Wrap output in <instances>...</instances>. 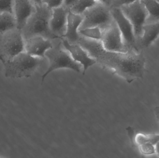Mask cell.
Returning a JSON list of instances; mask_svg holds the SVG:
<instances>
[{
    "label": "cell",
    "instance_id": "6da1fadb",
    "mask_svg": "<svg viewBox=\"0 0 159 158\" xmlns=\"http://www.w3.org/2000/svg\"><path fill=\"white\" fill-rule=\"evenodd\" d=\"M94 59L103 69L112 71L129 83L142 79L145 71L146 58L142 52L129 50L115 53L104 50Z\"/></svg>",
    "mask_w": 159,
    "mask_h": 158
},
{
    "label": "cell",
    "instance_id": "7a4b0ae2",
    "mask_svg": "<svg viewBox=\"0 0 159 158\" xmlns=\"http://www.w3.org/2000/svg\"><path fill=\"white\" fill-rule=\"evenodd\" d=\"M35 5L34 12L21 30L24 40L36 35L50 40L57 38L52 34L49 27L52 9L43 3Z\"/></svg>",
    "mask_w": 159,
    "mask_h": 158
},
{
    "label": "cell",
    "instance_id": "3957f363",
    "mask_svg": "<svg viewBox=\"0 0 159 158\" xmlns=\"http://www.w3.org/2000/svg\"><path fill=\"white\" fill-rule=\"evenodd\" d=\"M53 46L46 53L45 58L48 62V68L42 76V83L46 77L52 71L60 69L70 70L75 72H81V65L75 62L62 44L61 38L52 40Z\"/></svg>",
    "mask_w": 159,
    "mask_h": 158
},
{
    "label": "cell",
    "instance_id": "277c9868",
    "mask_svg": "<svg viewBox=\"0 0 159 158\" xmlns=\"http://www.w3.org/2000/svg\"><path fill=\"white\" fill-rule=\"evenodd\" d=\"M47 61L46 58L33 56L24 51L4 64L5 76L13 79L29 78Z\"/></svg>",
    "mask_w": 159,
    "mask_h": 158
},
{
    "label": "cell",
    "instance_id": "5b68a950",
    "mask_svg": "<svg viewBox=\"0 0 159 158\" xmlns=\"http://www.w3.org/2000/svg\"><path fill=\"white\" fill-rule=\"evenodd\" d=\"M25 40L21 30L15 28L0 34V60L4 64L24 52Z\"/></svg>",
    "mask_w": 159,
    "mask_h": 158
},
{
    "label": "cell",
    "instance_id": "8992f818",
    "mask_svg": "<svg viewBox=\"0 0 159 158\" xmlns=\"http://www.w3.org/2000/svg\"><path fill=\"white\" fill-rule=\"evenodd\" d=\"M82 15L83 20L79 30L87 28L99 27L104 31L114 21L111 8L99 2L84 11Z\"/></svg>",
    "mask_w": 159,
    "mask_h": 158
},
{
    "label": "cell",
    "instance_id": "52a82bcc",
    "mask_svg": "<svg viewBox=\"0 0 159 158\" xmlns=\"http://www.w3.org/2000/svg\"><path fill=\"white\" fill-rule=\"evenodd\" d=\"M120 8L132 25L137 42L143 33V28L148 17V12L144 4L142 1H136Z\"/></svg>",
    "mask_w": 159,
    "mask_h": 158
},
{
    "label": "cell",
    "instance_id": "ba28073f",
    "mask_svg": "<svg viewBox=\"0 0 159 158\" xmlns=\"http://www.w3.org/2000/svg\"><path fill=\"white\" fill-rule=\"evenodd\" d=\"M111 12L114 20L120 30L124 44L128 50L139 52L134 30L130 22L120 7H112Z\"/></svg>",
    "mask_w": 159,
    "mask_h": 158
},
{
    "label": "cell",
    "instance_id": "9c48e42d",
    "mask_svg": "<svg viewBox=\"0 0 159 158\" xmlns=\"http://www.w3.org/2000/svg\"><path fill=\"white\" fill-rule=\"evenodd\" d=\"M101 42L106 51L110 53H126L129 51L123 42L120 30L115 20L103 31Z\"/></svg>",
    "mask_w": 159,
    "mask_h": 158
},
{
    "label": "cell",
    "instance_id": "30bf717a",
    "mask_svg": "<svg viewBox=\"0 0 159 158\" xmlns=\"http://www.w3.org/2000/svg\"><path fill=\"white\" fill-rule=\"evenodd\" d=\"M62 44L68 51L73 59L81 65L82 74L84 75L90 67L96 65V60L87 53V51L78 44L70 43L64 38H61Z\"/></svg>",
    "mask_w": 159,
    "mask_h": 158
},
{
    "label": "cell",
    "instance_id": "8fae6325",
    "mask_svg": "<svg viewBox=\"0 0 159 158\" xmlns=\"http://www.w3.org/2000/svg\"><path fill=\"white\" fill-rule=\"evenodd\" d=\"M52 40L39 35L30 37L25 40L24 51L33 56L46 58V53L53 46Z\"/></svg>",
    "mask_w": 159,
    "mask_h": 158
},
{
    "label": "cell",
    "instance_id": "7c38bea8",
    "mask_svg": "<svg viewBox=\"0 0 159 158\" xmlns=\"http://www.w3.org/2000/svg\"><path fill=\"white\" fill-rule=\"evenodd\" d=\"M69 11L63 6L52 9L49 27L52 34L57 38H63L65 35Z\"/></svg>",
    "mask_w": 159,
    "mask_h": 158
},
{
    "label": "cell",
    "instance_id": "4fadbf2b",
    "mask_svg": "<svg viewBox=\"0 0 159 158\" xmlns=\"http://www.w3.org/2000/svg\"><path fill=\"white\" fill-rule=\"evenodd\" d=\"M35 8V4L31 0H14L13 15L16 28L22 29Z\"/></svg>",
    "mask_w": 159,
    "mask_h": 158
},
{
    "label": "cell",
    "instance_id": "5bb4252c",
    "mask_svg": "<svg viewBox=\"0 0 159 158\" xmlns=\"http://www.w3.org/2000/svg\"><path fill=\"white\" fill-rule=\"evenodd\" d=\"M82 20V15L75 14L70 10L68 14L66 32L62 38L70 43H78L81 37L79 34V30Z\"/></svg>",
    "mask_w": 159,
    "mask_h": 158
},
{
    "label": "cell",
    "instance_id": "9a60e30c",
    "mask_svg": "<svg viewBox=\"0 0 159 158\" xmlns=\"http://www.w3.org/2000/svg\"><path fill=\"white\" fill-rule=\"evenodd\" d=\"M159 36V22L148 23L144 26L143 33L137 41V46L141 48L149 47Z\"/></svg>",
    "mask_w": 159,
    "mask_h": 158
},
{
    "label": "cell",
    "instance_id": "2e32d148",
    "mask_svg": "<svg viewBox=\"0 0 159 158\" xmlns=\"http://www.w3.org/2000/svg\"><path fill=\"white\" fill-rule=\"evenodd\" d=\"M142 1L148 12V17L146 24L159 22V2L157 0Z\"/></svg>",
    "mask_w": 159,
    "mask_h": 158
},
{
    "label": "cell",
    "instance_id": "e0dca14e",
    "mask_svg": "<svg viewBox=\"0 0 159 158\" xmlns=\"http://www.w3.org/2000/svg\"><path fill=\"white\" fill-rule=\"evenodd\" d=\"M16 28L14 15L11 13H0V34Z\"/></svg>",
    "mask_w": 159,
    "mask_h": 158
},
{
    "label": "cell",
    "instance_id": "ac0fdd59",
    "mask_svg": "<svg viewBox=\"0 0 159 158\" xmlns=\"http://www.w3.org/2000/svg\"><path fill=\"white\" fill-rule=\"evenodd\" d=\"M133 141L137 146L144 143H150L155 146L159 142V134L147 135L139 133L134 135Z\"/></svg>",
    "mask_w": 159,
    "mask_h": 158
},
{
    "label": "cell",
    "instance_id": "d6986e66",
    "mask_svg": "<svg viewBox=\"0 0 159 158\" xmlns=\"http://www.w3.org/2000/svg\"><path fill=\"white\" fill-rule=\"evenodd\" d=\"M103 31L99 27L87 28L79 31L80 35L82 37L93 40L101 41Z\"/></svg>",
    "mask_w": 159,
    "mask_h": 158
},
{
    "label": "cell",
    "instance_id": "ffe728a7",
    "mask_svg": "<svg viewBox=\"0 0 159 158\" xmlns=\"http://www.w3.org/2000/svg\"><path fill=\"white\" fill-rule=\"evenodd\" d=\"M97 2L96 0H78L76 4L70 9V11L75 14L82 15L84 11Z\"/></svg>",
    "mask_w": 159,
    "mask_h": 158
},
{
    "label": "cell",
    "instance_id": "44dd1931",
    "mask_svg": "<svg viewBox=\"0 0 159 158\" xmlns=\"http://www.w3.org/2000/svg\"><path fill=\"white\" fill-rule=\"evenodd\" d=\"M14 0H0V13L13 14Z\"/></svg>",
    "mask_w": 159,
    "mask_h": 158
},
{
    "label": "cell",
    "instance_id": "7402d4cb",
    "mask_svg": "<svg viewBox=\"0 0 159 158\" xmlns=\"http://www.w3.org/2000/svg\"><path fill=\"white\" fill-rule=\"evenodd\" d=\"M139 150L142 154L146 156L156 154L155 146L150 143H144L138 146Z\"/></svg>",
    "mask_w": 159,
    "mask_h": 158
},
{
    "label": "cell",
    "instance_id": "603a6c76",
    "mask_svg": "<svg viewBox=\"0 0 159 158\" xmlns=\"http://www.w3.org/2000/svg\"><path fill=\"white\" fill-rule=\"evenodd\" d=\"M63 0H43V3L51 9L59 7L63 5Z\"/></svg>",
    "mask_w": 159,
    "mask_h": 158
},
{
    "label": "cell",
    "instance_id": "cb8c5ba5",
    "mask_svg": "<svg viewBox=\"0 0 159 158\" xmlns=\"http://www.w3.org/2000/svg\"><path fill=\"white\" fill-rule=\"evenodd\" d=\"M138 1L143 0H114L112 7H120L122 6L129 4Z\"/></svg>",
    "mask_w": 159,
    "mask_h": 158
},
{
    "label": "cell",
    "instance_id": "d4e9b609",
    "mask_svg": "<svg viewBox=\"0 0 159 158\" xmlns=\"http://www.w3.org/2000/svg\"><path fill=\"white\" fill-rule=\"evenodd\" d=\"M78 1V0H63L62 6L70 10L72 7L76 4Z\"/></svg>",
    "mask_w": 159,
    "mask_h": 158
},
{
    "label": "cell",
    "instance_id": "484cf974",
    "mask_svg": "<svg viewBox=\"0 0 159 158\" xmlns=\"http://www.w3.org/2000/svg\"><path fill=\"white\" fill-rule=\"evenodd\" d=\"M96 1L97 2L100 3L111 8L112 7L114 0H96Z\"/></svg>",
    "mask_w": 159,
    "mask_h": 158
},
{
    "label": "cell",
    "instance_id": "4316f807",
    "mask_svg": "<svg viewBox=\"0 0 159 158\" xmlns=\"http://www.w3.org/2000/svg\"><path fill=\"white\" fill-rule=\"evenodd\" d=\"M155 113L156 118L159 122V106L156 107L155 108Z\"/></svg>",
    "mask_w": 159,
    "mask_h": 158
},
{
    "label": "cell",
    "instance_id": "83f0119b",
    "mask_svg": "<svg viewBox=\"0 0 159 158\" xmlns=\"http://www.w3.org/2000/svg\"><path fill=\"white\" fill-rule=\"evenodd\" d=\"M155 149H156V154H157L159 156V142L155 145Z\"/></svg>",
    "mask_w": 159,
    "mask_h": 158
},
{
    "label": "cell",
    "instance_id": "f1b7e54d",
    "mask_svg": "<svg viewBox=\"0 0 159 158\" xmlns=\"http://www.w3.org/2000/svg\"><path fill=\"white\" fill-rule=\"evenodd\" d=\"M35 5H40L43 3V0H31Z\"/></svg>",
    "mask_w": 159,
    "mask_h": 158
},
{
    "label": "cell",
    "instance_id": "f546056e",
    "mask_svg": "<svg viewBox=\"0 0 159 158\" xmlns=\"http://www.w3.org/2000/svg\"><path fill=\"white\" fill-rule=\"evenodd\" d=\"M157 1H158V2H159V0H157Z\"/></svg>",
    "mask_w": 159,
    "mask_h": 158
}]
</instances>
